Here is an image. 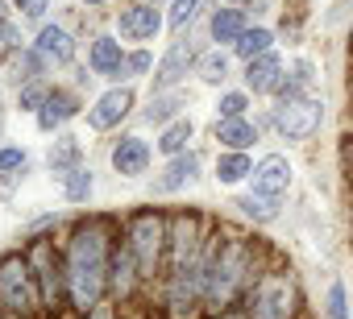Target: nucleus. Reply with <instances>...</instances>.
<instances>
[{
	"label": "nucleus",
	"mask_w": 353,
	"mask_h": 319,
	"mask_svg": "<svg viewBox=\"0 0 353 319\" xmlns=\"http://www.w3.org/2000/svg\"><path fill=\"white\" fill-rule=\"evenodd\" d=\"M108 282V224L88 220L71 232L67 245V290L79 311H92Z\"/></svg>",
	"instance_id": "nucleus-1"
},
{
	"label": "nucleus",
	"mask_w": 353,
	"mask_h": 319,
	"mask_svg": "<svg viewBox=\"0 0 353 319\" xmlns=\"http://www.w3.org/2000/svg\"><path fill=\"white\" fill-rule=\"evenodd\" d=\"M38 307H42V290L30 270V257L21 253L0 257V311L13 319H30Z\"/></svg>",
	"instance_id": "nucleus-2"
},
{
	"label": "nucleus",
	"mask_w": 353,
	"mask_h": 319,
	"mask_svg": "<svg viewBox=\"0 0 353 319\" xmlns=\"http://www.w3.org/2000/svg\"><path fill=\"white\" fill-rule=\"evenodd\" d=\"M324 124V100L303 96V91H283V100L274 104V129L283 141H307L316 137Z\"/></svg>",
	"instance_id": "nucleus-3"
},
{
	"label": "nucleus",
	"mask_w": 353,
	"mask_h": 319,
	"mask_svg": "<svg viewBox=\"0 0 353 319\" xmlns=\"http://www.w3.org/2000/svg\"><path fill=\"white\" fill-rule=\"evenodd\" d=\"M299 311V290L287 270H270L258 278L254 298H250V319H295Z\"/></svg>",
	"instance_id": "nucleus-4"
},
{
	"label": "nucleus",
	"mask_w": 353,
	"mask_h": 319,
	"mask_svg": "<svg viewBox=\"0 0 353 319\" xmlns=\"http://www.w3.org/2000/svg\"><path fill=\"white\" fill-rule=\"evenodd\" d=\"M125 245H129V253H133V261H137V274H141V278H154V270H158V261H162V249H166V220H162L158 212L133 216Z\"/></svg>",
	"instance_id": "nucleus-5"
},
{
	"label": "nucleus",
	"mask_w": 353,
	"mask_h": 319,
	"mask_svg": "<svg viewBox=\"0 0 353 319\" xmlns=\"http://www.w3.org/2000/svg\"><path fill=\"white\" fill-rule=\"evenodd\" d=\"M254 191L258 195H270V199H283L291 191V179H295V166H291V157L287 153H266L262 162L254 166Z\"/></svg>",
	"instance_id": "nucleus-6"
},
{
	"label": "nucleus",
	"mask_w": 353,
	"mask_h": 319,
	"mask_svg": "<svg viewBox=\"0 0 353 319\" xmlns=\"http://www.w3.org/2000/svg\"><path fill=\"white\" fill-rule=\"evenodd\" d=\"M117 30H121V38H129V42H154L158 30H162V17H158V9L150 5V0H137V5L121 9Z\"/></svg>",
	"instance_id": "nucleus-7"
},
{
	"label": "nucleus",
	"mask_w": 353,
	"mask_h": 319,
	"mask_svg": "<svg viewBox=\"0 0 353 319\" xmlns=\"http://www.w3.org/2000/svg\"><path fill=\"white\" fill-rule=\"evenodd\" d=\"M287 67H283V58L270 50V54H258V58H250L245 63V87L254 91V96H270V91H283V83H287V75H283Z\"/></svg>",
	"instance_id": "nucleus-8"
},
{
	"label": "nucleus",
	"mask_w": 353,
	"mask_h": 319,
	"mask_svg": "<svg viewBox=\"0 0 353 319\" xmlns=\"http://www.w3.org/2000/svg\"><path fill=\"white\" fill-rule=\"evenodd\" d=\"M112 170L125 175V179H141V175L150 170V141H141L137 133L121 137V141L112 145Z\"/></svg>",
	"instance_id": "nucleus-9"
},
{
	"label": "nucleus",
	"mask_w": 353,
	"mask_h": 319,
	"mask_svg": "<svg viewBox=\"0 0 353 319\" xmlns=\"http://www.w3.org/2000/svg\"><path fill=\"white\" fill-rule=\"evenodd\" d=\"M129 108H133V91H129V87H112V91H104V96L96 100V108L88 112V124H92L96 133H104V129L121 124V120L129 116Z\"/></svg>",
	"instance_id": "nucleus-10"
},
{
	"label": "nucleus",
	"mask_w": 353,
	"mask_h": 319,
	"mask_svg": "<svg viewBox=\"0 0 353 319\" xmlns=\"http://www.w3.org/2000/svg\"><path fill=\"white\" fill-rule=\"evenodd\" d=\"M88 67L92 75H104V79H117L125 71V50L117 38H96L92 50H88Z\"/></svg>",
	"instance_id": "nucleus-11"
},
{
	"label": "nucleus",
	"mask_w": 353,
	"mask_h": 319,
	"mask_svg": "<svg viewBox=\"0 0 353 319\" xmlns=\"http://www.w3.org/2000/svg\"><path fill=\"white\" fill-rule=\"evenodd\" d=\"M75 112H79V104H75L71 91H50L46 104L38 108V129H42V133H54V129H63Z\"/></svg>",
	"instance_id": "nucleus-12"
},
{
	"label": "nucleus",
	"mask_w": 353,
	"mask_h": 319,
	"mask_svg": "<svg viewBox=\"0 0 353 319\" xmlns=\"http://www.w3.org/2000/svg\"><path fill=\"white\" fill-rule=\"evenodd\" d=\"M192 46L188 42H174L170 46V54L162 58V67H158V75H154V87L158 91H166V87H174V83H179L183 75H188V67H192Z\"/></svg>",
	"instance_id": "nucleus-13"
},
{
	"label": "nucleus",
	"mask_w": 353,
	"mask_h": 319,
	"mask_svg": "<svg viewBox=\"0 0 353 319\" xmlns=\"http://www.w3.org/2000/svg\"><path fill=\"white\" fill-rule=\"evenodd\" d=\"M34 50H38L46 63H71V58H75V42H71V34H67L63 25H42Z\"/></svg>",
	"instance_id": "nucleus-14"
},
{
	"label": "nucleus",
	"mask_w": 353,
	"mask_h": 319,
	"mask_svg": "<svg viewBox=\"0 0 353 319\" xmlns=\"http://www.w3.org/2000/svg\"><path fill=\"white\" fill-rule=\"evenodd\" d=\"M216 141H221L225 149H250V145L258 141V124L245 120V116H229V120L216 124Z\"/></svg>",
	"instance_id": "nucleus-15"
},
{
	"label": "nucleus",
	"mask_w": 353,
	"mask_h": 319,
	"mask_svg": "<svg viewBox=\"0 0 353 319\" xmlns=\"http://www.w3.org/2000/svg\"><path fill=\"white\" fill-rule=\"evenodd\" d=\"M250 175H254V162H250V153H245V149H225V153L216 157V183L237 187V183L250 179Z\"/></svg>",
	"instance_id": "nucleus-16"
},
{
	"label": "nucleus",
	"mask_w": 353,
	"mask_h": 319,
	"mask_svg": "<svg viewBox=\"0 0 353 319\" xmlns=\"http://www.w3.org/2000/svg\"><path fill=\"white\" fill-rule=\"evenodd\" d=\"M196 175H200V157H196V153H174V162H170L166 175L158 179V191H179V187H188Z\"/></svg>",
	"instance_id": "nucleus-17"
},
{
	"label": "nucleus",
	"mask_w": 353,
	"mask_h": 319,
	"mask_svg": "<svg viewBox=\"0 0 353 319\" xmlns=\"http://www.w3.org/2000/svg\"><path fill=\"white\" fill-rule=\"evenodd\" d=\"M245 30H250V25H245V13H241V9H216L212 21H208L212 42H229V46H233Z\"/></svg>",
	"instance_id": "nucleus-18"
},
{
	"label": "nucleus",
	"mask_w": 353,
	"mask_h": 319,
	"mask_svg": "<svg viewBox=\"0 0 353 319\" xmlns=\"http://www.w3.org/2000/svg\"><path fill=\"white\" fill-rule=\"evenodd\" d=\"M179 108H188V96L166 87V91H158V96L150 100V108H145V120H150V124H166V120H170L174 112H179Z\"/></svg>",
	"instance_id": "nucleus-19"
},
{
	"label": "nucleus",
	"mask_w": 353,
	"mask_h": 319,
	"mask_svg": "<svg viewBox=\"0 0 353 319\" xmlns=\"http://www.w3.org/2000/svg\"><path fill=\"white\" fill-rule=\"evenodd\" d=\"M270 46H274V34L266 30V25H254V30H245L237 42H233V50L250 63V58H258V54H270Z\"/></svg>",
	"instance_id": "nucleus-20"
},
{
	"label": "nucleus",
	"mask_w": 353,
	"mask_h": 319,
	"mask_svg": "<svg viewBox=\"0 0 353 319\" xmlns=\"http://www.w3.org/2000/svg\"><path fill=\"white\" fill-rule=\"evenodd\" d=\"M192 133H196V124L183 116V120H174L166 133H162V141H158V149L166 153V157H174V153H183L188 149V141H192Z\"/></svg>",
	"instance_id": "nucleus-21"
},
{
	"label": "nucleus",
	"mask_w": 353,
	"mask_h": 319,
	"mask_svg": "<svg viewBox=\"0 0 353 319\" xmlns=\"http://www.w3.org/2000/svg\"><path fill=\"white\" fill-rule=\"evenodd\" d=\"M237 208L245 212V216H254V220H279V199H270V195H241L237 199Z\"/></svg>",
	"instance_id": "nucleus-22"
},
{
	"label": "nucleus",
	"mask_w": 353,
	"mask_h": 319,
	"mask_svg": "<svg viewBox=\"0 0 353 319\" xmlns=\"http://www.w3.org/2000/svg\"><path fill=\"white\" fill-rule=\"evenodd\" d=\"M324 319H349V290H345L341 278H336V282L328 286V294H324Z\"/></svg>",
	"instance_id": "nucleus-23"
},
{
	"label": "nucleus",
	"mask_w": 353,
	"mask_h": 319,
	"mask_svg": "<svg viewBox=\"0 0 353 319\" xmlns=\"http://www.w3.org/2000/svg\"><path fill=\"white\" fill-rule=\"evenodd\" d=\"M75 157H79V137H71V133H63L54 145H50V166H71L75 162Z\"/></svg>",
	"instance_id": "nucleus-24"
},
{
	"label": "nucleus",
	"mask_w": 353,
	"mask_h": 319,
	"mask_svg": "<svg viewBox=\"0 0 353 319\" xmlns=\"http://www.w3.org/2000/svg\"><path fill=\"white\" fill-rule=\"evenodd\" d=\"M88 195H92V170L71 166V170H67V199H71V204H83Z\"/></svg>",
	"instance_id": "nucleus-25"
},
{
	"label": "nucleus",
	"mask_w": 353,
	"mask_h": 319,
	"mask_svg": "<svg viewBox=\"0 0 353 319\" xmlns=\"http://www.w3.org/2000/svg\"><path fill=\"white\" fill-rule=\"evenodd\" d=\"M200 79H208V83H225V79H229V58H225L221 50L204 54V58H200Z\"/></svg>",
	"instance_id": "nucleus-26"
},
{
	"label": "nucleus",
	"mask_w": 353,
	"mask_h": 319,
	"mask_svg": "<svg viewBox=\"0 0 353 319\" xmlns=\"http://www.w3.org/2000/svg\"><path fill=\"white\" fill-rule=\"evenodd\" d=\"M245 108H250V96H245V91H225V96L216 100V116H221V120L245 116Z\"/></svg>",
	"instance_id": "nucleus-27"
},
{
	"label": "nucleus",
	"mask_w": 353,
	"mask_h": 319,
	"mask_svg": "<svg viewBox=\"0 0 353 319\" xmlns=\"http://www.w3.org/2000/svg\"><path fill=\"white\" fill-rule=\"evenodd\" d=\"M30 162V153L21 149V145H0V175H13V170H21Z\"/></svg>",
	"instance_id": "nucleus-28"
},
{
	"label": "nucleus",
	"mask_w": 353,
	"mask_h": 319,
	"mask_svg": "<svg viewBox=\"0 0 353 319\" xmlns=\"http://www.w3.org/2000/svg\"><path fill=\"white\" fill-rule=\"evenodd\" d=\"M200 9V0H174V9H170V30H183Z\"/></svg>",
	"instance_id": "nucleus-29"
},
{
	"label": "nucleus",
	"mask_w": 353,
	"mask_h": 319,
	"mask_svg": "<svg viewBox=\"0 0 353 319\" xmlns=\"http://www.w3.org/2000/svg\"><path fill=\"white\" fill-rule=\"evenodd\" d=\"M46 96H50V87H21L17 104H21V112H38L46 104Z\"/></svg>",
	"instance_id": "nucleus-30"
},
{
	"label": "nucleus",
	"mask_w": 353,
	"mask_h": 319,
	"mask_svg": "<svg viewBox=\"0 0 353 319\" xmlns=\"http://www.w3.org/2000/svg\"><path fill=\"white\" fill-rule=\"evenodd\" d=\"M154 67V58H150V50H137V54H129L125 58V71L121 75H129V79H137V75H145Z\"/></svg>",
	"instance_id": "nucleus-31"
},
{
	"label": "nucleus",
	"mask_w": 353,
	"mask_h": 319,
	"mask_svg": "<svg viewBox=\"0 0 353 319\" xmlns=\"http://www.w3.org/2000/svg\"><path fill=\"white\" fill-rule=\"evenodd\" d=\"M13 9H17L21 17H46L50 0H13Z\"/></svg>",
	"instance_id": "nucleus-32"
},
{
	"label": "nucleus",
	"mask_w": 353,
	"mask_h": 319,
	"mask_svg": "<svg viewBox=\"0 0 353 319\" xmlns=\"http://www.w3.org/2000/svg\"><path fill=\"white\" fill-rule=\"evenodd\" d=\"M341 153H345V162L353 166V133H345V137H341Z\"/></svg>",
	"instance_id": "nucleus-33"
},
{
	"label": "nucleus",
	"mask_w": 353,
	"mask_h": 319,
	"mask_svg": "<svg viewBox=\"0 0 353 319\" xmlns=\"http://www.w3.org/2000/svg\"><path fill=\"white\" fill-rule=\"evenodd\" d=\"M221 319H250V311H221Z\"/></svg>",
	"instance_id": "nucleus-34"
},
{
	"label": "nucleus",
	"mask_w": 353,
	"mask_h": 319,
	"mask_svg": "<svg viewBox=\"0 0 353 319\" xmlns=\"http://www.w3.org/2000/svg\"><path fill=\"white\" fill-rule=\"evenodd\" d=\"M9 21V5H5V0H0V25H5Z\"/></svg>",
	"instance_id": "nucleus-35"
},
{
	"label": "nucleus",
	"mask_w": 353,
	"mask_h": 319,
	"mask_svg": "<svg viewBox=\"0 0 353 319\" xmlns=\"http://www.w3.org/2000/svg\"><path fill=\"white\" fill-rule=\"evenodd\" d=\"M83 5H92V9H96V5H108V0H83Z\"/></svg>",
	"instance_id": "nucleus-36"
},
{
	"label": "nucleus",
	"mask_w": 353,
	"mask_h": 319,
	"mask_svg": "<svg viewBox=\"0 0 353 319\" xmlns=\"http://www.w3.org/2000/svg\"><path fill=\"white\" fill-rule=\"evenodd\" d=\"M349 54H353V25H349Z\"/></svg>",
	"instance_id": "nucleus-37"
},
{
	"label": "nucleus",
	"mask_w": 353,
	"mask_h": 319,
	"mask_svg": "<svg viewBox=\"0 0 353 319\" xmlns=\"http://www.w3.org/2000/svg\"><path fill=\"white\" fill-rule=\"evenodd\" d=\"M92 319H104V311H96V315H92Z\"/></svg>",
	"instance_id": "nucleus-38"
},
{
	"label": "nucleus",
	"mask_w": 353,
	"mask_h": 319,
	"mask_svg": "<svg viewBox=\"0 0 353 319\" xmlns=\"http://www.w3.org/2000/svg\"><path fill=\"white\" fill-rule=\"evenodd\" d=\"M0 50H5V42H0Z\"/></svg>",
	"instance_id": "nucleus-39"
}]
</instances>
